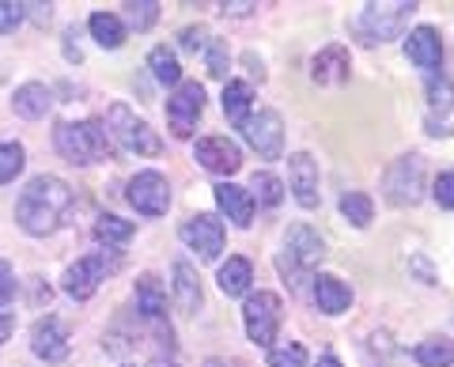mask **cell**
<instances>
[{"label": "cell", "instance_id": "obj_1", "mask_svg": "<svg viewBox=\"0 0 454 367\" xmlns=\"http://www.w3.org/2000/svg\"><path fill=\"white\" fill-rule=\"evenodd\" d=\"M68 208H73V190H68V182L57 178V175H38V178L27 182V190L16 197V223L27 235L46 238L61 228Z\"/></svg>", "mask_w": 454, "mask_h": 367}, {"label": "cell", "instance_id": "obj_2", "mask_svg": "<svg viewBox=\"0 0 454 367\" xmlns=\"http://www.w3.org/2000/svg\"><path fill=\"white\" fill-rule=\"evenodd\" d=\"M53 144L61 152V160H68L73 167H91L114 155L110 133L98 121H61L53 129Z\"/></svg>", "mask_w": 454, "mask_h": 367}, {"label": "cell", "instance_id": "obj_3", "mask_svg": "<svg viewBox=\"0 0 454 367\" xmlns=\"http://www.w3.org/2000/svg\"><path fill=\"white\" fill-rule=\"evenodd\" d=\"M417 0H394V4H360L356 20H352V27H356V35L367 42V46H375V42H394L405 35L409 20L417 16Z\"/></svg>", "mask_w": 454, "mask_h": 367}, {"label": "cell", "instance_id": "obj_4", "mask_svg": "<svg viewBox=\"0 0 454 367\" xmlns=\"http://www.w3.org/2000/svg\"><path fill=\"white\" fill-rule=\"evenodd\" d=\"M118 265H121L118 250H110V246L106 250H91V254H83V258H76L65 269L61 288H65V295H73L76 303H83V300H91V295L98 292V285H103L110 273H118Z\"/></svg>", "mask_w": 454, "mask_h": 367}, {"label": "cell", "instance_id": "obj_5", "mask_svg": "<svg viewBox=\"0 0 454 367\" xmlns=\"http://www.w3.org/2000/svg\"><path fill=\"white\" fill-rule=\"evenodd\" d=\"M106 133L118 140L125 152H133V155H160L163 152L160 133H155L148 121H140L125 103H114L106 110Z\"/></svg>", "mask_w": 454, "mask_h": 367}, {"label": "cell", "instance_id": "obj_6", "mask_svg": "<svg viewBox=\"0 0 454 367\" xmlns=\"http://www.w3.org/2000/svg\"><path fill=\"white\" fill-rule=\"evenodd\" d=\"M325 258V238L307 228V223H295V228H288V235H284V250H280V273L284 277H300V273H310L318 269V262Z\"/></svg>", "mask_w": 454, "mask_h": 367}, {"label": "cell", "instance_id": "obj_7", "mask_svg": "<svg viewBox=\"0 0 454 367\" xmlns=\"http://www.w3.org/2000/svg\"><path fill=\"white\" fill-rule=\"evenodd\" d=\"M243 322H247V337L258 348H269L277 341V330L284 322V303L277 292H250L243 303Z\"/></svg>", "mask_w": 454, "mask_h": 367}, {"label": "cell", "instance_id": "obj_8", "mask_svg": "<svg viewBox=\"0 0 454 367\" xmlns=\"http://www.w3.org/2000/svg\"><path fill=\"white\" fill-rule=\"evenodd\" d=\"M205 114V88L197 80H182L175 95L167 98V121H170V133H175L178 140L193 137L197 121H201Z\"/></svg>", "mask_w": 454, "mask_h": 367}, {"label": "cell", "instance_id": "obj_9", "mask_svg": "<svg viewBox=\"0 0 454 367\" xmlns=\"http://www.w3.org/2000/svg\"><path fill=\"white\" fill-rule=\"evenodd\" d=\"M382 190H387V197L394 205H417L424 197V163L420 155H402V160L390 163L387 178H382Z\"/></svg>", "mask_w": 454, "mask_h": 367}, {"label": "cell", "instance_id": "obj_10", "mask_svg": "<svg viewBox=\"0 0 454 367\" xmlns=\"http://www.w3.org/2000/svg\"><path fill=\"white\" fill-rule=\"evenodd\" d=\"M125 197H129V205L137 208L140 216H163L170 208V186L160 171H140L129 178V186H125Z\"/></svg>", "mask_w": 454, "mask_h": 367}, {"label": "cell", "instance_id": "obj_11", "mask_svg": "<svg viewBox=\"0 0 454 367\" xmlns=\"http://www.w3.org/2000/svg\"><path fill=\"white\" fill-rule=\"evenodd\" d=\"M247 137V144L262 155V160H280V152H284V121L277 110H258L254 114L250 110V118L239 125Z\"/></svg>", "mask_w": 454, "mask_h": 367}, {"label": "cell", "instance_id": "obj_12", "mask_svg": "<svg viewBox=\"0 0 454 367\" xmlns=\"http://www.w3.org/2000/svg\"><path fill=\"white\" fill-rule=\"evenodd\" d=\"M182 243H186L190 250H197L205 262H216L220 258V250H223V235H227V228H223V220L220 216H212V213H197V216H190L186 223H182Z\"/></svg>", "mask_w": 454, "mask_h": 367}, {"label": "cell", "instance_id": "obj_13", "mask_svg": "<svg viewBox=\"0 0 454 367\" xmlns=\"http://www.w3.org/2000/svg\"><path fill=\"white\" fill-rule=\"evenodd\" d=\"M193 160L212 175H235L239 167H243V152L227 137H201L193 144Z\"/></svg>", "mask_w": 454, "mask_h": 367}, {"label": "cell", "instance_id": "obj_14", "mask_svg": "<svg viewBox=\"0 0 454 367\" xmlns=\"http://www.w3.org/2000/svg\"><path fill=\"white\" fill-rule=\"evenodd\" d=\"M288 186L292 197L300 201V208H318L322 190H318V163L310 152H295L288 155Z\"/></svg>", "mask_w": 454, "mask_h": 367}, {"label": "cell", "instance_id": "obj_15", "mask_svg": "<svg viewBox=\"0 0 454 367\" xmlns=\"http://www.w3.org/2000/svg\"><path fill=\"white\" fill-rule=\"evenodd\" d=\"M31 352L38 360H46V363L65 360L68 356V330H65V322L53 318V315L38 318L31 326Z\"/></svg>", "mask_w": 454, "mask_h": 367}, {"label": "cell", "instance_id": "obj_16", "mask_svg": "<svg viewBox=\"0 0 454 367\" xmlns=\"http://www.w3.org/2000/svg\"><path fill=\"white\" fill-rule=\"evenodd\" d=\"M405 58L413 61L417 68H424V73H435L439 65H443V42H439V31L428 23H420L409 31L405 38Z\"/></svg>", "mask_w": 454, "mask_h": 367}, {"label": "cell", "instance_id": "obj_17", "mask_svg": "<svg viewBox=\"0 0 454 367\" xmlns=\"http://www.w3.org/2000/svg\"><path fill=\"white\" fill-rule=\"evenodd\" d=\"M352 73V58L345 46H325L315 53V61H310V76H315V83H345Z\"/></svg>", "mask_w": 454, "mask_h": 367}, {"label": "cell", "instance_id": "obj_18", "mask_svg": "<svg viewBox=\"0 0 454 367\" xmlns=\"http://www.w3.org/2000/svg\"><path fill=\"white\" fill-rule=\"evenodd\" d=\"M216 205H220V213L235 223V228H250L254 223V197H250V190L235 186V182H220L216 186Z\"/></svg>", "mask_w": 454, "mask_h": 367}, {"label": "cell", "instance_id": "obj_19", "mask_svg": "<svg viewBox=\"0 0 454 367\" xmlns=\"http://www.w3.org/2000/svg\"><path fill=\"white\" fill-rule=\"evenodd\" d=\"M315 303L322 315H345L352 307V288L333 273H318L315 277Z\"/></svg>", "mask_w": 454, "mask_h": 367}, {"label": "cell", "instance_id": "obj_20", "mask_svg": "<svg viewBox=\"0 0 454 367\" xmlns=\"http://www.w3.org/2000/svg\"><path fill=\"white\" fill-rule=\"evenodd\" d=\"M12 106H16L20 118L38 121V118H46V110L53 106V95H50L46 83L31 80V83H20V88H16V95H12Z\"/></svg>", "mask_w": 454, "mask_h": 367}, {"label": "cell", "instance_id": "obj_21", "mask_svg": "<svg viewBox=\"0 0 454 367\" xmlns=\"http://www.w3.org/2000/svg\"><path fill=\"white\" fill-rule=\"evenodd\" d=\"M137 310L148 322H163L167 318V288L160 285L155 273H140L137 277Z\"/></svg>", "mask_w": 454, "mask_h": 367}, {"label": "cell", "instance_id": "obj_22", "mask_svg": "<svg viewBox=\"0 0 454 367\" xmlns=\"http://www.w3.org/2000/svg\"><path fill=\"white\" fill-rule=\"evenodd\" d=\"M175 300H178V307L186 310V315H197V307L205 303L201 280H197V269H193L186 258L175 262Z\"/></svg>", "mask_w": 454, "mask_h": 367}, {"label": "cell", "instance_id": "obj_23", "mask_svg": "<svg viewBox=\"0 0 454 367\" xmlns=\"http://www.w3.org/2000/svg\"><path fill=\"white\" fill-rule=\"evenodd\" d=\"M216 285L223 295H247L254 285V265L247 258H227L216 273Z\"/></svg>", "mask_w": 454, "mask_h": 367}, {"label": "cell", "instance_id": "obj_24", "mask_svg": "<svg viewBox=\"0 0 454 367\" xmlns=\"http://www.w3.org/2000/svg\"><path fill=\"white\" fill-rule=\"evenodd\" d=\"M250 106H254V88L247 80H227L223 83V114L227 121L243 125L250 118Z\"/></svg>", "mask_w": 454, "mask_h": 367}, {"label": "cell", "instance_id": "obj_25", "mask_svg": "<svg viewBox=\"0 0 454 367\" xmlns=\"http://www.w3.org/2000/svg\"><path fill=\"white\" fill-rule=\"evenodd\" d=\"M88 31L103 50H121L125 46V23H121V16H114V12H95V16L88 20Z\"/></svg>", "mask_w": 454, "mask_h": 367}, {"label": "cell", "instance_id": "obj_26", "mask_svg": "<svg viewBox=\"0 0 454 367\" xmlns=\"http://www.w3.org/2000/svg\"><path fill=\"white\" fill-rule=\"evenodd\" d=\"M133 220H121V216H114V213H103L95 220V238L103 246H125L133 238Z\"/></svg>", "mask_w": 454, "mask_h": 367}, {"label": "cell", "instance_id": "obj_27", "mask_svg": "<svg viewBox=\"0 0 454 367\" xmlns=\"http://www.w3.org/2000/svg\"><path fill=\"white\" fill-rule=\"evenodd\" d=\"M148 68H152L155 80L167 83V88H178V83H182V65H178V58H175V50L155 46V50L148 53Z\"/></svg>", "mask_w": 454, "mask_h": 367}, {"label": "cell", "instance_id": "obj_28", "mask_svg": "<svg viewBox=\"0 0 454 367\" xmlns=\"http://www.w3.org/2000/svg\"><path fill=\"white\" fill-rule=\"evenodd\" d=\"M340 216H345L352 228H367V223L375 220V201L367 193H360V190H352V193H345L340 197Z\"/></svg>", "mask_w": 454, "mask_h": 367}, {"label": "cell", "instance_id": "obj_29", "mask_svg": "<svg viewBox=\"0 0 454 367\" xmlns=\"http://www.w3.org/2000/svg\"><path fill=\"white\" fill-rule=\"evenodd\" d=\"M413 356L420 367H450L454 363V341L450 337H428V341L417 345Z\"/></svg>", "mask_w": 454, "mask_h": 367}, {"label": "cell", "instance_id": "obj_30", "mask_svg": "<svg viewBox=\"0 0 454 367\" xmlns=\"http://www.w3.org/2000/svg\"><path fill=\"white\" fill-rule=\"evenodd\" d=\"M250 197L254 201H262L265 208H277L280 201H284V182L277 178V175H269V171H254V178H250Z\"/></svg>", "mask_w": 454, "mask_h": 367}, {"label": "cell", "instance_id": "obj_31", "mask_svg": "<svg viewBox=\"0 0 454 367\" xmlns=\"http://www.w3.org/2000/svg\"><path fill=\"white\" fill-rule=\"evenodd\" d=\"M155 20H160V4H155V0H129L121 23L133 27V31H152Z\"/></svg>", "mask_w": 454, "mask_h": 367}, {"label": "cell", "instance_id": "obj_32", "mask_svg": "<svg viewBox=\"0 0 454 367\" xmlns=\"http://www.w3.org/2000/svg\"><path fill=\"white\" fill-rule=\"evenodd\" d=\"M23 163H27V152H23L20 140H4V144H0V186L16 182V175L23 171Z\"/></svg>", "mask_w": 454, "mask_h": 367}, {"label": "cell", "instance_id": "obj_33", "mask_svg": "<svg viewBox=\"0 0 454 367\" xmlns=\"http://www.w3.org/2000/svg\"><path fill=\"white\" fill-rule=\"evenodd\" d=\"M307 348L300 341H284L277 348H269V367H307Z\"/></svg>", "mask_w": 454, "mask_h": 367}, {"label": "cell", "instance_id": "obj_34", "mask_svg": "<svg viewBox=\"0 0 454 367\" xmlns=\"http://www.w3.org/2000/svg\"><path fill=\"white\" fill-rule=\"evenodd\" d=\"M208 42H212V35H208V27H186V31L178 35V46L186 50V53H205L208 50Z\"/></svg>", "mask_w": 454, "mask_h": 367}, {"label": "cell", "instance_id": "obj_35", "mask_svg": "<svg viewBox=\"0 0 454 367\" xmlns=\"http://www.w3.org/2000/svg\"><path fill=\"white\" fill-rule=\"evenodd\" d=\"M205 58H208V76L227 80V61H231V58H227V46H223V42L212 38L208 50H205Z\"/></svg>", "mask_w": 454, "mask_h": 367}, {"label": "cell", "instance_id": "obj_36", "mask_svg": "<svg viewBox=\"0 0 454 367\" xmlns=\"http://www.w3.org/2000/svg\"><path fill=\"white\" fill-rule=\"evenodd\" d=\"M20 23H23V4H16V0H0V35L16 31Z\"/></svg>", "mask_w": 454, "mask_h": 367}, {"label": "cell", "instance_id": "obj_37", "mask_svg": "<svg viewBox=\"0 0 454 367\" xmlns=\"http://www.w3.org/2000/svg\"><path fill=\"white\" fill-rule=\"evenodd\" d=\"M432 197L439 201V208H454V171H447V175H439V178H435Z\"/></svg>", "mask_w": 454, "mask_h": 367}, {"label": "cell", "instance_id": "obj_38", "mask_svg": "<svg viewBox=\"0 0 454 367\" xmlns=\"http://www.w3.org/2000/svg\"><path fill=\"white\" fill-rule=\"evenodd\" d=\"M450 95H454V91H450V83H447L443 76H439V80L432 76V80H428V98H432V106H450Z\"/></svg>", "mask_w": 454, "mask_h": 367}, {"label": "cell", "instance_id": "obj_39", "mask_svg": "<svg viewBox=\"0 0 454 367\" xmlns=\"http://www.w3.org/2000/svg\"><path fill=\"white\" fill-rule=\"evenodd\" d=\"M409 269H417L424 285H439V277H435V269L428 265V258H424V254H413V262H409Z\"/></svg>", "mask_w": 454, "mask_h": 367}, {"label": "cell", "instance_id": "obj_40", "mask_svg": "<svg viewBox=\"0 0 454 367\" xmlns=\"http://www.w3.org/2000/svg\"><path fill=\"white\" fill-rule=\"evenodd\" d=\"M12 292H16V273H12L8 262H0V303H4Z\"/></svg>", "mask_w": 454, "mask_h": 367}, {"label": "cell", "instance_id": "obj_41", "mask_svg": "<svg viewBox=\"0 0 454 367\" xmlns=\"http://www.w3.org/2000/svg\"><path fill=\"white\" fill-rule=\"evenodd\" d=\"M12 330H16V310H8V307H0V345L12 337Z\"/></svg>", "mask_w": 454, "mask_h": 367}, {"label": "cell", "instance_id": "obj_42", "mask_svg": "<svg viewBox=\"0 0 454 367\" xmlns=\"http://www.w3.org/2000/svg\"><path fill=\"white\" fill-rule=\"evenodd\" d=\"M254 0H235V4H220V12L223 16H254Z\"/></svg>", "mask_w": 454, "mask_h": 367}, {"label": "cell", "instance_id": "obj_43", "mask_svg": "<svg viewBox=\"0 0 454 367\" xmlns=\"http://www.w3.org/2000/svg\"><path fill=\"white\" fill-rule=\"evenodd\" d=\"M23 16H35L38 23L50 20V4H23Z\"/></svg>", "mask_w": 454, "mask_h": 367}, {"label": "cell", "instance_id": "obj_44", "mask_svg": "<svg viewBox=\"0 0 454 367\" xmlns=\"http://www.w3.org/2000/svg\"><path fill=\"white\" fill-rule=\"evenodd\" d=\"M247 65H250V76H258V80H265V68H262V61L254 58V53H247Z\"/></svg>", "mask_w": 454, "mask_h": 367}, {"label": "cell", "instance_id": "obj_45", "mask_svg": "<svg viewBox=\"0 0 454 367\" xmlns=\"http://www.w3.org/2000/svg\"><path fill=\"white\" fill-rule=\"evenodd\" d=\"M318 367H340V360L333 356V352H325V356L318 360Z\"/></svg>", "mask_w": 454, "mask_h": 367}, {"label": "cell", "instance_id": "obj_46", "mask_svg": "<svg viewBox=\"0 0 454 367\" xmlns=\"http://www.w3.org/2000/svg\"><path fill=\"white\" fill-rule=\"evenodd\" d=\"M148 367H178V363H175V360H170V356H155V360H152Z\"/></svg>", "mask_w": 454, "mask_h": 367}, {"label": "cell", "instance_id": "obj_47", "mask_svg": "<svg viewBox=\"0 0 454 367\" xmlns=\"http://www.w3.org/2000/svg\"><path fill=\"white\" fill-rule=\"evenodd\" d=\"M205 367H231V363H223V360H208Z\"/></svg>", "mask_w": 454, "mask_h": 367}]
</instances>
